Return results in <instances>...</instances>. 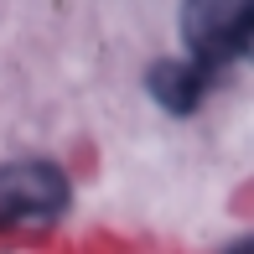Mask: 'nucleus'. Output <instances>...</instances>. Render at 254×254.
Here are the masks:
<instances>
[{
  "label": "nucleus",
  "instance_id": "obj_1",
  "mask_svg": "<svg viewBox=\"0 0 254 254\" xmlns=\"http://www.w3.org/2000/svg\"><path fill=\"white\" fill-rule=\"evenodd\" d=\"M254 31V0H187L182 5V37L202 73L239 63Z\"/></svg>",
  "mask_w": 254,
  "mask_h": 254
},
{
  "label": "nucleus",
  "instance_id": "obj_2",
  "mask_svg": "<svg viewBox=\"0 0 254 254\" xmlns=\"http://www.w3.org/2000/svg\"><path fill=\"white\" fill-rule=\"evenodd\" d=\"M67 207V177L47 161L0 166V228H47Z\"/></svg>",
  "mask_w": 254,
  "mask_h": 254
},
{
  "label": "nucleus",
  "instance_id": "obj_3",
  "mask_svg": "<svg viewBox=\"0 0 254 254\" xmlns=\"http://www.w3.org/2000/svg\"><path fill=\"white\" fill-rule=\"evenodd\" d=\"M202 88H207V73L197 63H187V57H161V63L151 67V94H156L161 109H171V114L197 109Z\"/></svg>",
  "mask_w": 254,
  "mask_h": 254
}]
</instances>
